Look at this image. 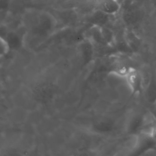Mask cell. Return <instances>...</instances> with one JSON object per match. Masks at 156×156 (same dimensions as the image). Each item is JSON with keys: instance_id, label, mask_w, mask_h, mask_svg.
I'll return each instance as SVG.
<instances>
[{"instance_id": "cell-1", "label": "cell", "mask_w": 156, "mask_h": 156, "mask_svg": "<svg viewBox=\"0 0 156 156\" xmlns=\"http://www.w3.org/2000/svg\"><path fill=\"white\" fill-rule=\"evenodd\" d=\"M124 79L131 96H143L145 88L144 77L140 69L135 66L131 67Z\"/></svg>"}, {"instance_id": "cell-2", "label": "cell", "mask_w": 156, "mask_h": 156, "mask_svg": "<svg viewBox=\"0 0 156 156\" xmlns=\"http://www.w3.org/2000/svg\"><path fill=\"white\" fill-rule=\"evenodd\" d=\"M156 151V140L148 134L140 132L136 135V140L129 155H144Z\"/></svg>"}, {"instance_id": "cell-3", "label": "cell", "mask_w": 156, "mask_h": 156, "mask_svg": "<svg viewBox=\"0 0 156 156\" xmlns=\"http://www.w3.org/2000/svg\"><path fill=\"white\" fill-rule=\"evenodd\" d=\"M148 105H151L156 100V69L151 70L148 80L145 86L143 96Z\"/></svg>"}, {"instance_id": "cell-4", "label": "cell", "mask_w": 156, "mask_h": 156, "mask_svg": "<svg viewBox=\"0 0 156 156\" xmlns=\"http://www.w3.org/2000/svg\"><path fill=\"white\" fill-rule=\"evenodd\" d=\"M96 9L110 16H115L122 9L119 0H97Z\"/></svg>"}, {"instance_id": "cell-5", "label": "cell", "mask_w": 156, "mask_h": 156, "mask_svg": "<svg viewBox=\"0 0 156 156\" xmlns=\"http://www.w3.org/2000/svg\"><path fill=\"white\" fill-rule=\"evenodd\" d=\"M87 34L85 38L89 39L94 44L107 46L103 39L101 26L91 25Z\"/></svg>"}, {"instance_id": "cell-6", "label": "cell", "mask_w": 156, "mask_h": 156, "mask_svg": "<svg viewBox=\"0 0 156 156\" xmlns=\"http://www.w3.org/2000/svg\"><path fill=\"white\" fill-rule=\"evenodd\" d=\"M110 17L99 10L96 9L90 15L89 20L92 25L97 26H107L110 21Z\"/></svg>"}, {"instance_id": "cell-7", "label": "cell", "mask_w": 156, "mask_h": 156, "mask_svg": "<svg viewBox=\"0 0 156 156\" xmlns=\"http://www.w3.org/2000/svg\"><path fill=\"white\" fill-rule=\"evenodd\" d=\"M103 39L107 47L115 48L117 41L114 30L107 26L101 27Z\"/></svg>"}, {"instance_id": "cell-8", "label": "cell", "mask_w": 156, "mask_h": 156, "mask_svg": "<svg viewBox=\"0 0 156 156\" xmlns=\"http://www.w3.org/2000/svg\"><path fill=\"white\" fill-rule=\"evenodd\" d=\"M4 38L8 41L10 47H17L23 43V40L21 39L19 34L14 31L8 32Z\"/></svg>"}, {"instance_id": "cell-9", "label": "cell", "mask_w": 156, "mask_h": 156, "mask_svg": "<svg viewBox=\"0 0 156 156\" xmlns=\"http://www.w3.org/2000/svg\"><path fill=\"white\" fill-rule=\"evenodd\" d=\"M0 47H1V55H5L8 54L10 49V46L8 41L4 38L1 36L0 40Z\"/></svg>"}, {"instance_id": "cell-10", "label": "cell", "mask_w": 156, "mask_h": 156, "mask_svg": "<svg viewBox=\"0 0 156 156\" xmlns=\"http://www.w3.org/2000/svg\"><path fill=\"white\" fill-rule=\"evenodd\" d=\"M148 109L153 118L156 120V100L153 104L149 105Z\"/></svg>"}]
</instances>
